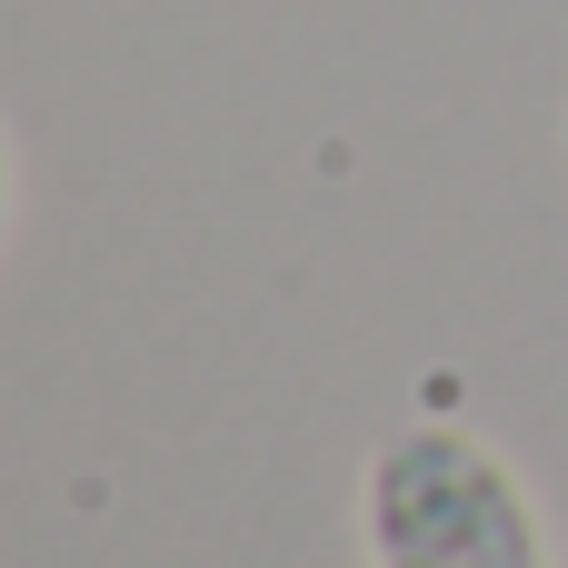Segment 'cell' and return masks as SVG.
Returning <instances> with one entry per match:
<instances>
[{
  "label": "cell",
  "mask_w": 568,
  "mask_h": 568,
  "mask_svg": "<svg viewBox=\"0 0 568 568\" xmlns=\"http://www.w3.org/2000/svg\"><path fill=\"white\" fill-rule=\"evenodd\" d=\"M359 539L369 568H559L519 469L459 419H409L369 449Z\"/></svg>",
  "instance_id": "6da1fadb"
},
{
  "label": "cell",
  "mask_w": 568,
  "mask_h": 568,
  "mask_svg": "<svg viewBox=\"0 0 568 568\" xmlns=\"http://www.w3.org/2000/svg\"><path fill=\"white\" fill-rule=\"evenodd\" d=\"M0 220H10V140H0Z\"/></svg>",
  "instance_id": "7a4b0ae2"
}]
</instances>
